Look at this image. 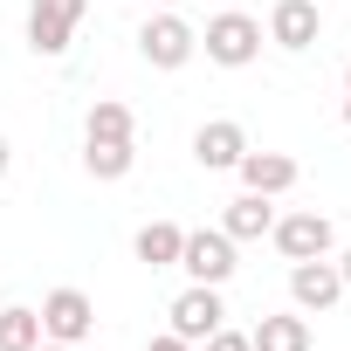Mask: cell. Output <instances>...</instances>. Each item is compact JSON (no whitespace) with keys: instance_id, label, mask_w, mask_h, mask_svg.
<instances>
[{"instance_id":"23","label":"cell","mask_w":351,"mask_h":351,"mask_svg":"<svg viewBox=\"0 0 351 351\" xmlns=\"http://www.w3.org/2000/svg\"><path fill=\"white\" fill-rule=\"evenodd\" d=\"M344 124H351V97H344Z\"/></svg>"},{"instance_id":"10","label":"cell","mask_w":351,"mask_h":351,"mask_svg":"<svg viewBox=\"0 0 351 351\" xmlns=\"http://www.w3.org/2000/svg\"><path fill=\"white\" fill-rule=\"evenodd\" d=\"M241 152H248V131H241L234 117H214V124H200V131H193V158H200L207 172H234V165H241Z\"/></svg>"},{"instance_id":"25","label":"cell","mask_w":351,"mask_h":351,"mask_svg":"<svg viewBox=\"0 0 351 351\" xmlns=\"http://www.w3.org/2000/svg\"><path fill=\"white\" fill-rule=\"evenodd\" d=\"M165 8H186V0H165Z\"/></svg>"},{"instance_id":"16","label":"cell","mask_w":351,"mask_h":351,"mask_svg":"<svg viewBox=\"0 0 351 351\" xmlns=\"http://www.w3.org/2000/svg\"><path fill=\"white\" fill-rule=\"evenodd\" d=\"M35 344H42V310L8 303L0 310V351H35Z\"/></svg>"},{"instance_id":"20","label":"cell","mask_w":351,"mask_h":351,"mask_svg":"<svg viewBox=\"0 0 351 351\" xmlns=\"http://www.w3.org/2000/svg\"><path fill=\"white\" fill-rule=\"evenodd\" d=\"M8 165H14V152H8V138H0V180H8Z\"/></svg>"},{"instance_id":"18","label":"cell","mask_w":351,"mask_h":351,"mask_svg":"<svg viewBox=\"0 0 351 351\" xmlns=\"http://www.w3.org/2000/svg\"><path fill=\"white\" fill-rule=\"evenodd\" d=\"M200 351H255V344H248V330H228L221 324L214 337H200Z\"/></svg>"},{"instance_id":"13","label":"cell","mask_w":351,"mask_h":351,"mask_svg":"<svg viewBox=\"0 0 351 351\" xmlns=\"http://www.w3.org/2000/svg\"><path fill=\"white\" fill-rule=\"evenodd\" d=\"M248 344H255V351H310V317H303V310L262 317V324L248 330Z\"/></svg>"},{"instance_id":"24","label":"cell","mask_w":351,"mask_h":351,"mask_svg":"<svg viewBox=\"0 0 351 351\" xmlns=\"http://www.w3.org/2000/svg\"><path fill=\"white\" fill-rule=\"evenodd\" d=\"M344 97H351V69H344Z\"/></svg>"},{"instance_id":"21","label":"cell","mask_w":351,"mask_h":351,"mask_svg":"<svg viewBox=\"0 0 351 351\" xmlns=\"http://www.w3.org/2000/svg\"><path fill=\"white\" fill-rule=\"evenodd\" d=\"M35 351H76V344H56V337H42V344H35Z\"/></svg>"},{"instance_id":"8","label":"cell","mask_w":351,"mask_h":351,"mask_svg":"<svg viewBox=\"0 0 351 351\" xmlns=\"http://www.w3.org/2000/svg\"><path fill=\"white\" fill-rule=\"evenodd\" d=\"M90 330H97V303H90L83 289H49V296H42V337L83 344Z\"/></svg>"},{"instance_id":"7","label":"cell","mask_w":351,"mask_h":351,"mask_svg":"<svg viewBox=\"0 0 351 351\" xmlns=\"http://www.w3.org/2000/svg\"><path fill=\"white\" fill-rule=\"evenodd\" d=\"M337 296H344V276H337V262H324V255H310V262H289V303H296L303 317H324Z\"/></svg>"},{"instance_id":"4","label":"cell","mask_w":351,"mask_h":351,"mask_svg":"<svg viewBox=\"0 0 351 351\" xmlns=\"http://www.w3.org/2000/svg\"><path fill=\"white\" fill-rule=\"evenodd\" d=\"M172 337H186V344H200V337H214L221 324H228V303H221V289L214 282H193V289H180L172 296Z\"/></svg>"},{"instance_id":"9","label":"cell","mask_w":351,"mask_h":351,"mask_svg":"<svg viewBox=\"0 0 351 351\" xmlns=\"http://www.w3.org/2000/svg\"><path fill=\"white\" fill-rule=\"evenodd\" d=\"M317 35H324L317 0H276V8H269V42H276V49L303 56V49H317Z\"/></svg>"},{"instance_id":"17","label":"cell","mask_w":351,"mask_h":351,"mask_svg":"<svg viewBox=\"0 0 351 351\" xmlns=\"http://www.w3.org/2000/svg\"><path fill=\"white\" fill-rule=\"evenodd\" d=\"M131 165H138L131 145H97V138H83V172H90V180H124Z\"/></svg>"},{"instance_id":"19","label":"cell","mask_w":351,"mask_h":351,"mask_svg":"<svg viewBox=\"0 0 351 351\" xmlns=\"http://www.w3.org/2000/svg\"><path fill=\"white\" fill-rule=\"evenodd\" d=\"M145 351H200V344H186V337H172V330H158V337H152Z\"/></svg>"},{"instance_id":"3","label":"cell","mask_w":351,"mask_h":351,"mask_svg":"<svg viewBox=\"0 0 351 351\" xmlns=\"http://www.w3.org/2000/svg\"><path fill=\"white\" fill-rule=\"evenodd\" d=\"M193 49H200V35H193L180 14H172V8H165V14H152V21L138 28V56H145L152 69H186V62H193Z\"/></svg>"},{"instance_id":"14","label":"cell","mask_w":351,"mask_h":351,"mask_svg":"<svg viewBox=\"0 0 351 351\" xmlns=\"http://www.w3.org/2000/svg\"><path fill=\"white\" fill-rule=\"evenodd\" d=\"M180 241H186V228H172V221H145L138 241H131V255H138L145 269H180Z\"/></svg>"},{"instance_id":"11","label":"cell","mask_w":351,"mask_h":351,"mask_svg":"<svg viewBox=\"0 0 351 351\" xmlns=\"http://www.w3.org/2000/svg\"><path fill=\"white\" fill-rule=\"evenodd\" d=\"M234 172H241V193H269V200L296 186V158H289V152H255V145H248Z\"/></svg>"},{"instance_id":"5","label":"cell","mask_w":351,"mask_h":351,"mask_svg":"<svg viewBox=\"0 0 351 351\" xmlns=\"http://www.w3.org/2000/svg\"><path fill=\"white\" fill-rule=\"evenodd\" d=\"M269 241L289 255V262H310V255H330V241H337V228H330V214H317V207H303V214H276V228H269Z\"/></svg>"},{"instance_id":"12","label":"cell","mask_w":351,"mask_h":351,"mask_svg":"<svg viewBox=\"0 0 351 351\" xmlns=\"http://www.w3.org/2000/svg\"><path fill=\"white\" fill-rule=\"evenodd\" d=\"M269 228H276L269 193H241V200H228V214H221V234H228V241H262Z\"/></svg>"},{"instance_id":"1","label":"cell","mask_w":351,"mask_h":351,"mask_svg":"<svg viewBox=\"0 0 351 351\" xmlns=\"http://www.w3.org/2000/svg\"><path fill=\"white\" fill-rule=\"evenodd\" d=\"M200 49H207V62H221V69H248V62L262 56V21L228 8V14H214V21H207Z\"/></svg>"},{"instance_id":"15","label":"cell","mask_w":351,"mask_h":351,"mask_svg":"<svg viewBox=\"0 0 351 351\" xmlns=\"http://www.w3.org/2000/svg\"><path fill=\"white\" fill-rule=\"evenodd\" d=\"M83 138H97V145H131V110H124L117 97H97L90 117H83Z\"/></svg>"},{"instance_id":"6","label":"cell","mask_w":351,"mask_h":351,"mask_svg":"<svg viewBox=\"0 0 351 351\" xmlns=\"http://www.w3.org/2000/svg\"><path fill=\"white\" fill-rule=\"evenodd\" d=\"M180 269H186L193 282H214V289H221L241 262H234V241H228L221 228H200V234H186V241H180Z\"/></svg>"},{"instance_id":"2","label":"cell","mask_w":351,"mask_h":351,"mask_svg":"<svg viewBox=\"0 0 351 351\" xmlns=\"http://www.w3.org/2000/svg\"><path fill=\"white\" fill-rule=\"evenodd\" d=\"M83 8L90 0H28V49L35 56H62L83 28Z\"/></svg>"},{"instance_id":"22","label":"cell","mask_w":351,"mask_h":351,"mask_svg":"<svg viewBox=\"0 0 351 351\" xmlns=\"http://www.w3.org/2000/svg\"><path fill=\"white\" fill-rule=\"evenodd\" d=\"M337 276H344V289H351V248H344V262H337Z\"/></svg>"}]
</instances>
